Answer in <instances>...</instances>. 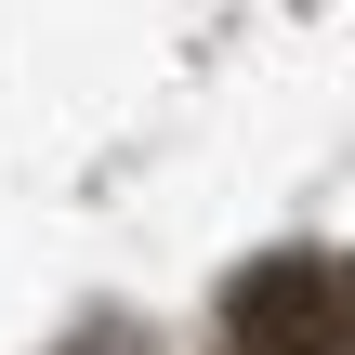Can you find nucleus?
<instances>
[{"label": "nucleus", "instance_id": "obj_1", "mask_svg": "<svg viewBox=\"0 0 355 355\" xmlns=\"http://www.w3.org/2000/svg\"><path fill=\"white\" fill-rule=\"evenodd\" d=\"M224 355H355V277L329 250H263L224 277Z\"/></svg>", "mask_w": 355, "mask_h": 355}, {"label": "nucleus", "instance_id": "obj_2", "mask_svg": "<svg viewBox=\"0 0 355 355\" xmlns=\"http://www.w3.org/2000/svg\"><path fill=\"white\" fill-rule=\"evenodd\" d=\"M53 355H145V343H132V329H66Z\"/></svg>", "mask_w": 355, "mask_h": 355}]
</instances>
